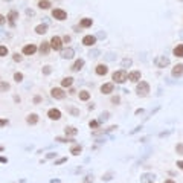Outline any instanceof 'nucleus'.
Returning a JSON list of instances; mask_svg holds the SVG:
<instances>
[{
    "label": "nucleus",
    "instance_id": "nucleus-42",
    "mask_svg": "<svg viewBox=\"0 0 183 183\" xmlns=\"http://www.w3.org/2000/svg\"><path fill=\"white\" fill-rule=\"evenodd\" d=\"M90 128H98V125H99V122L98 121H90Z\"/></svg>",
    "mask_w": 183,
    "mask_h": 183
},
{
    "label": "nucleus",
    "instance_id": "nucleus-54",
    "mask_svg": "<svg viewBox=\"0 0 183 183\" xmlns=\"http://www.w3.org/2000/svg\"><path fill=\"white\" fill-rule=\"evenodd\" d=\"M110 178H112V174H107V175L102 177V180H110Z\"/></svg>",
    "mask_w": 183,
    "mask_h": 183
},
{
    "label": "nucleus",
    "instance_id": "nucleus-63",
    "mask_svg": "<svg viewBox=\"0 0 183 183\" xmlns=\"http://www.w3.org/2000/svg\"><path fill=\"white\" fill-rule=\"evenodd\" d=\"M0 81H2V78H0Z\"/></svg>",
    "mask_w": 183,
    "mask_h": 183
},
{
    "label": "nucleus",
    "instance_id": "nucleus-38",
    "mask_svg": "<svg viewBox=\"0 0 183 183\" xmlns=\"http://www.w3.org/2000/svg\"><path fill=\"white\" fill-rule=\"evenodd\" d=\"M57 142H61V143H67V142H73V139H69V137H55Z\"/></svg>",
    "mask_w": 183,
    "mask_h": 183
},
{
    "label": "nucleus",
    "instance_id": "nucleus-41",
    "mask_svg": "<svg viewBox=\"0 0 183 183\" xmlns=\"http://www.w3.org/2000/svg\"><path fill=\"white\" fill-rule=\"evenodd\" d=\"M175 151H177V154H183V143H178L175 147Z\"/></svg>",
    "mask_w": 183,
    "mask_h": 183
},
{
    "label": "nucleus",
    "instance_id": "nucleus-3",
    "mask_svg": "<svg viewBox=\"0 0 183 183\" xmlns=\"http://www.w3.org/2000/svg\"><path fill=\"white\" fill-rule=\"evenodd\" d=\"M49 44H50V49H52V50H57V52H60V50L63 49V41H61V38H60L58 35H54V37L50 38Z\"/></svg>",
    "mask_w": 183,
    "mask_h": 183
},
{
    "label": "nucleus",
    "instance_id": "nucleus-55",
    "mask_svg": "<svg viewBox=\"0 0 183 183\" xmlns=\"http://www.w3.org/2000/svg\"><path fill=\"white\" fill-rule=\"evenodd\" d=\"M14 101H16V102H20V96L16 95V96H14Z\"/></svg>",
    "mask_w": 183,
    "mask_h": 183
},
{
    "label": "nucleus",
    "instance_id": "nucleus-33",
    "mask_svg": "<svg viewBox=\"0 0 183 183\" xmlns=\"http://www.w3.org/2000/svg\"><path fill=\"white\" fill-rule=\"evenodd\" d=\"M12 60H14L16 63H22V61H23V55L19 54V52H16V54H12Z\"/></svg>",
    "mask_w": 183,
    "mask_h": 183
},
{
    "label": "nucleus",
    "instance_id": "nucleus-47",
    "mask_svg": "<svg viewBox=\"0 0 183 183\" xmlns=\"http://www.w3.org/2000/svg\"><path fill=\"white\" fill-rule=\"evenodd\" d=\"M26 16H28V17H34V16H35V12H34L32 9H29V8H28V9H26Z\"/></svg>",
    "mask_w": 183,
    "mask_h": 183
},
{
    "label": "nucleus",
    "instance_id": "nucleus-30",
    "mask_svg": "<svg viewBox=\"0 0 183 183\" xmlns=\"http://www.w3.org/2000/svg\"><path fill=\"white\" fill-rule=\"evenodd\" d=\"M88 98H90V93H88V92H85V90L79 92V99H81V101H88Z\"/></svg>",
    "mask_w": 183,
    "mask_h": 183
},
{
    "label": "nucleus",
    "instance_id": "nucleus-9",
    "mask_svg": "<svg viewBox=\"0 0 183 183\" xmlns=\"http://www.w3.org/2000/svg\"><path fill=\"white\" fill-rule=\"evenodd\" d=\"M60 52H61V58H63V60H72V58H73V55H75V50H73L72 47L61 49Z\"/></svg>",
    "mask_w": 183,
    "mask_h": 183
},
{
    "label": "nucleus",
    "instance_id": "nucleus-52",
    "mask_svg": "<svg viewBox=\"0 0 183 183\" xmlns=\"http://www.w3.org/2000/svg\"><path fill=\"white\" fill-rule=\"evenodd\" d=\"M139 130H142V125H139V127H136V128H134V130H133V131H131L130 134H134V133H137Z\"/></svg>",
    "mask_w": 183,
    "mask_h": 183
},
{
    "label": "nucleus",
    "instance_id": "nucleus-27",
    "mask_svg": "<svg viewBox=\"0 0 183 183\" xmlns=\"http://www.w3.org/2000/svg\"><path fill=\"white\" fill-rule=\"evenodd\" d=\"M11 88V84L6 81H0V92H8Z\"/></svg>",
    "mask_w": 183,
    "mask_h": 183
},
{
    "label": "nucleus",
    "instance_id": "nucleus-61",
    "mask_svg": "<svg viewBox=\"0 0 183 183\" xmlns=\"http://www.w3.org/2000/svg\"><path fill=\"white\" fill-rule=\"evenodd\" d=\"M3 2H12V0H3Z\"/></svg>",
    "mask_w": 183,
    "mask_h": 183
},
{
    "label": "nucleus",
    "instance_id": "nucleus-37",
    "mask_svg": "<svg viewBox=\"0 0 183 183\" xmlns=\"http://www.w3.org/2000/svg\"><path fill=\"white\" fill-rule=\"evenodd\" d=\"M109 118H110V115H109V112H104V113L101 115V118H99V121H98V122H99V124H101V122H105V121H107Z\"/></svg>",
    "mask_w": 183,
    "mask_h": 183
},
{
    "label": "nucleus",
    "instance_id": "nucleus-15",
    "mask_svg": "<svg viewBox=\"0 0 183 183\" xmlns=\"http://www.w3.org/2000/svg\"><path fill=\"white\" fill-rule=\"evenodd\" d=\"M26 124H29V125H37V124H38V115H37V113L28 115V116H26Z\"/></svg>",
    "mask_w": 183,
    "mask_h": 183
},
{
    "label": "nucleus",
    "instance_id": "nucleus-6",
    "mask_svg": "<svg viewBox=\"0 0 183 183\" xmlns=\"http://www.w3.org/2000/svg\"><path fill=\"white\" fill-rule=\"evenodd\" d=\"M19 19V11L17 9H11L6 16V22L9 23L11 28H16V20Z\"/></svg>",
    "mask_w": 183,
    "mask_h": 183
},
{
    "label": "nucleus",
    "instance_id": "nucleus-62",
    "mask_svg": "<svg viewBox=\"0 0 183 183\" xmlns=\"http://www.w3.org/2000/svg\"><path fill=\"white\" fill-rule=\"evenodd\" d=\"M178 2H183V0H178Z\"/></svg>",
    "mask_w": 183,
    "mask_h": 183
},
{
    "label": "nucleus",
    "instance_id": "nucleus-32",
    "mask_svg": "<svg viewBox=\"0 0 183 183\" xmlns=\"http://www.w3.org/2000/svg\"><path fill=\"white\" fill-rule=\"evenodd\" d=\"M104 58H105L107 61H115V60H116V54H115V52H109V54L104 55Z\"/></svg>",
    "mask_w": 183,
    "mask_h": 183
},
{
    "label": "nucleus",
    "instance_id": "nucleus-59",
    "mask_svg": "<svg viewBox=\"0 0 183 183\" xmlns=\"http://www.w3.org/2000/svg\"><path fill=\"white\" fill-rule=\"evenodd\" d=\"M0 35H5V32H3V29L0 28Z\"/></svg>",
    "mask_w": 183,
    "mask_h": 183
},
{
    "label": "nucleus",
    "instance_id": "nucleus-28",
    "mask_svg": "<svg viewBox=\"0 0 183 183\" xmlns=\"http://www.w3.org/2000/svg\"><path fill=\"white\" fill-rule=\"evenodd\" d=\"M81 151H82V148H81L79 145H73V147L70 148V153H72L73 156H79V154H81Z\"/></svg>",
    "mask_w": 183,
    "mask_h": 183
},
{
    "label": "nucleus",
    "instance_id": "nucleus-31",
    "mask_svg": "<svg viewBox=\"0 0 183 183\" xmlns=\"http://www.w3.org/2000/svg\"><path fill=\"white\" fill-rule=\"evenodd\" d=\"M23 78H25V76H23L22 72H16V73H14V81H16V82H23Z\"/></svg>",
    "mask_w": 183,
    "mask_h": 183
},
{
    "label": "nucleus",
    "instance_id": "nucleus-10",
    "mask_svg": "<svg viewBox=\"0 0 183 183\" xmlns=\"http://www.w3.org/2000/svg\"><path fill=\"white\" fill-rule=\"evenodd\" d=\"M47 116H49V119H52V121H60V119H61V112H60L58 109H49V110H47Z\"/></svg>",
    "mask_w": 183,
    "mask_h": 183
},
{
    "label": "nucleus",
    "instance_id": "nucleus-1",
    "mask_svg": "<svg viewBox=\"0 0 183 183\" xmlns=\"http://www.w3.org/2000/svg\"><path fill=\"white\" fill-rule=\"evenodd\" d=\"M112 78H113L115 82H118V84H124V82L128 79V73H127L125 70H118V72H115V73L112 75Z\"/></svg>",
    "mask_w": 183,
    "mask_h": 183
},
{
    "label": "nucleus",
    "instance_id": "nucleus-5",
    "mask_svg": "<svg viewBox=\"0 0 183 183\" xmlns=\"http://www.w3.org/2000/svg\"><path fill=\"white\" fill-rule=\"evenodd\" d=\"M50 96L54 99H64L66 98V92L61 88V87H54L50 90Z\"/></svg>",
    "mask_w": 183,
    "mask_h": 183
},
{
    "label": "nucleus",
    "instance_id": "nucleus-7",
    "mask_svg": "<svg viewBox=\"0 0 183 183\" xmlns=\"http://www.w3.org/2000/svg\"><path fill=\"white\" fill-rule=\"evenodd\" d=\"M38 50V47L34 44V43H29V44H26V46H23V49H22V55H26V57H31V55H34L35 52Z\"/></svg>",
    "mask_w": 183,
    "mask_h": 183
},
{
    "label": "nucleus",
    "instance_id": "nucleus-35",
    "mask_svg": "<svg viewBox=\"0 0 183 183\" xmlns=\"http://www.w3.org/2000/svg\"><path fill=\"white\" fill-rule=\"evenodd\" d=\"M67 112H69L72 116H79V110L75 109V107H70V105H69V107H67Z\"/></svg>",
    "mask_w": 183,
    "mask_h": 183
},
{
    "label": "nucleus",
    "instance_id": "nucleus-19",
    "mask_svg": "<svg viewBox=\"0 0 183 183\" xmlns=\"http://www.w3.org/2000/svg\"><path fill=\"white\" fill-rule=\"evenodd\" d=\"M95 72H96V75H105L107 72H109V67L105 66V64H98L96 66V69H95Z\"/></svg>",
    "mask_w": 183,
    "mask_h": 183
},
{
    "label": "nucleus",
    "instance_id": "nucleus-45",
    "mask_svg": "<svg viewBox=\"0 0 183 183\" xmlns=\"http://www.w3.org/2000/svg\"><path fill=\"white\" fill-rule=\"evenodd\" d=\"M43 101V98L40 96V95H37V96H34V104H40Z\"/></svg>",
    "mask_w": 183,
    "mask_h": 183
},
{
    "label": "nucleus",
    "instance_id": "nucleus-17",
    "mask_svg": "<svg viewBox=\"0 0 183 183\" xmlns=\"http://www.w3.org/2000/svg\"><path fill=\"white\" fill-rule=\"evenodd\" d=\"M47 29H49V26H47L46 23H41V25L35 26V34H38V35H44V34L47 32Z\"/></svg>",
    "mask_w": 183,
    "mask_h": 183
},
{
    "label": "nucleus",
    "instance_id": "nucleus-18",
    "mask_svg": "<svg viewBox=\"0 0 183 183\" xmlns=\"http://www.w3.org/2000/svg\"><path fill=\"white\" fill-rule=\"evenodd\" d=\"M128 79H130L131 82H139V81H140V72H139V70L130 72V73H128Z\"/></svg>",
    "mask_w": 183,
    "mask_h": 183
},
{
    "label": "nucleus",
    "instance_id": "nucleus-49",
    "mask_svg": "<svg viewBox=\"0 0 183 183\" xmlns=\"http://www.w3.org/2000/svg\"><path fill=\"white\" fill-rule=\"evenodd\" d=\"M0 163H8V157H5V156H0Z\"/></svg>",
    "mask_w": 183,
    "mask_h": 183
},
{
    "label": "nucleus",
    "instance_id": "nucleus-22",
    "mask_svg": "<svg viewBox=\"0 0 183 183\" xmlns=\"http://www.w3.org/2000/svg\"><path fill=\"white\" fill-rule=\"evenodd\" d=\"M50 6H52V3L49 0H38V8L40 9H49Z\"/></svg>",
    "mask_w": 183,
    "mask_h": 183
},
{
    "label": "nucleus",
    "instance_id": "nucleus-29",
    "mask_svg": "<svg viewBox=\"0 0 183 183\" xmlns=\"http://www.w3.org/2000/svg\"><path fill=\"white\" fill-rule=\"evenodd\" d=\"M88 55H90V58H98V57L101 55V50H99V49H90Z\"/></svg>",
    "mask_w": 183,
    "mask_h": 183
},
{
    "label": "nucleus",
    "instance_id": "nucleus-51",
    "mask_svg": "<svg viewBox=\"0 0 183 183\" xmlns=\"http://www.w3.org/2000/svg\"><path fill=\"white\" fill-rule=\"evenodd\" d=\"M112 102H113V104H118V102H119V96H113V98H112Z\"/></svg>",
    "mask_w": 183,
    "mask_h": 183
},
{
    "label": "nucleus",
    "instance_id": "nucleus-34",
    "mask_svg": "<svg viewBox=\"0 0 183 183\" xmlns=\"http://www.w3.org/2000/svg\"><path fill=\"white\" fill-rule=\"evenodd\" d=\"M131 64H133V60H131V58H124V60H122V63H121V66H122V67H130Z\"/></svg>",
    "mask_w": 183,
    "mask_h": 183
},
{
    "label": "nucleus",
    "instance_id": "nucleus-20",
    "mask_svg": "<svg viewBox=\"0 0 183 183\" xmlns=\"http://www.w3.org/2000/svg\"><path fill=\"white\" fill-rule=\"evenodd\" d=\"M64 133H66V136H67V137H69V136H70V137H73V136H76V134H78V130H76L75 127H72V125H70V127H66V128H64Z\"/></svg>",
    "mask_w": 183,
    "mask_h": 183
},
{
    "label": "nucleus",
    "instance_id": "nucleus-48",
    "mask_svg": "<svg viewBox=\"0 0 183 183\" xmlns=\"http://www.w3.org/2000/svg\"><path fill=\"white\" fill-rule=\"evenodd\" d=\"M85 181H87V183H90V181H93V175H92V174L85 175Z\"/></svg>",
    "mask_w": 183,
    "mask_h": 183
},
{
    "label": "nucleus",
    "instance_id": "nucleus-53",
    "mask_svg": "<svg viewBox=\"0 0 183 183\" xmlns=\"http://www.w3.org/2000/svg\"><path fill=\"white\" fill-rule=\"evenodd\" d=\"M177 168L183 169V160H178V162H177Z\"/></svg>",
    "mask_w": 183,
    "mask_h": 183
},
{
    "label": "nucleus",
    "instance_id": "nucleus-57",
    "mask_svg": "<svg viewBox=\"0 0 183 183\" xmlns=\"http://www.w3.org/2000/svg\"><path fill=\"white\" fill-rule=\"evenodd\" d=\"M140 113H143V110H142V109H139V110H136V115H140Z\"/></svg>",
    "mask_w": 183,
    "mask_h": 183
},
{
    "label": "nucleus",
    "instance_id": "nucleus-50",
    "mask_svg": "<svg viewBox=\"0 0 183 183\" xmlns=\"http://www.w3.org/2000/svg\"><path fill=\"white\" fill-rule=\"evenodd\" d=\"M54 157H57V153H49L46 156V159H54Z\"/></svg>",
    "mask_w": 183,
    "mask_h": 183
},
{
    "label": "nucleus",
    "instance_id": "nucleus-4",
    "mask_svg": "<svg viewBox=\"0 0 183 183\" xmlns=\"http://www.w3.org/2000/svg\"><path fill=\"white\" fill-rule=\"evenodd\" d=\"M52 17H54L55 20H58V22H64V20L67 19V12H66L64 9L55 8V9H52Z\"/></svg>",
    "mask_w": 183,
    "mask_h": 183
},
{
    "label": "nucleus",
    "instance_id": "nucleus-11",
    "mask_svg": "<svg viewBox=\"0 0 183 183\" xmlns=\"http://www.w3.org/2000/svg\"><path fill=\"white\" fill-rule=\"evenodd\" d=\"M113 88H115L113 82H105V84L101 85V93H104V95H110L112 92H113Z\"/></svg>",
    "mask_w": 183,
    "mask_h": 183
},
{
    "label": "nucleus",
    "instance_id": "nucleus-23",
    "mask_svg": "<svg viewBox=\"0 0 183 183\" xmlns=\"http://www.w3.org/2000/svg\"><path fill=\"white\" fill-rule=\"evenodd\" d=\"M172 52H174V55H175V57H178V58H183V44H178V46H175Z\"/></svg>",
    "mask_w": 183,
    "mask_h": 183
},
{
    "label": "nucleus",
    "instance_id": "nucleus-8",
    "mask_svg": "<svg viewBox=\"0 0 183 183\" xmlns=\"http://www.w3.org/2000/svg\"><path fill=\"white\" fill-rule=\"evenodd\" d=\"M154 64H156V67H159V69H163V67L169 66V58H166V57H163V55H160V57H156V58H154Z\"/></svg>",
    "mask_w": 183,
    "mask_h": 183
},
{
    "label": "nucleus",
    "instance_id": "nucleus-12",
    "mask_svg": "<svg viewBox=\"0 0 183 183\" xmlns=\"http://www.w3.org/2000/svg\"><path fill=\"white\" fill-rule=\"evenodd\" d=\"M38 50H40L41 55H49V52H50V44H49V41H43V43L40 44Z\"/></svg>",
    "mask_w": 183,
    "mask_h": 183
},
{
    "label": "nucleus",
    "instance_id": "nucleus-43",
    "mask_svg": "<svg viewBox=\"0 0 183 183\" xmlns=\"http://www.w3.org/2000/svg\"><path fill=\"white\" fill-rule=\"evenodd\" d=\"M95 37H96V38H101V40H104V38H105V37H107V34H105V32H102V31H101V32H98V34H96V35H95Z\"/></svg>",
    "mask_w": 183,
    "mask_h": 183
},
{
    "label": "nucleus",
    "instance_id": "nucleus-26",
    "mask_svg": "<svg viewBox=\"0 0 183 183\" xmlns=\"http://www.w3.org/2000/svg\"><path fill=\"white\" fill-rule=\"evenodd\" d=\"M6 55H9V49H8V46L0 44V58H3V57H6Z\"/></svg>",
    "mask_w": 183,
    "mask_h": 183
},
{
    "label": "nucleus",
    "instance_id": "nucleus-40",
    "mask_svg": "<svg viewBox=\"0 0 183 183\" xmlns=\"http://www.w3.org/2000/svg\"><path fill=\"white\" fill-rule=\"evenodd\" d=\"M9 124V121L8 119H2V118H0V128H3V127H6Z\"/></svg>",
    "mask_w": 183,
    "mask_h": 183
},
{
    "label": "nucleus",
    "instance_id": "nucleus-13",
    "mask_svg": "<svg viewBox=\"0 0 183 183\" xmlns=\"http://www.w3.org/2000/svg\"><path fill=\"white\" fill-rule=\"evenodd\" d=\"M171 73H172L174 78H180V76H183V64H177V66H174Z\"/></svg>",
    "mask_w": 183,
    "mask_h": 183
},
{
    "label": "nucleus",
    "instance_id": "nucleus-24",
    "mask_svg": "<svg viewBox=\"0 0 183 183\" xmlns=\"http://www.w3.org/2000/svg\"><path fill=\"white\" fill-rule=\"evenodd\" d=\"M92 25H93V20H92V19H82V20L79 22V26H81V28H90Z\"/></svg>",
    "mask_w": 183,
    "mask_h": 183
},
{
    "label": "nucleus",
    "instance_id": "nucleus-58",
    "mask_svg": "<svg viewBox=\"0 0 183 183\" xmlns=\"http://www.w3.org/2000/svg\"><path fill=\"white\" fill-rule=\"evenodd\" d=\"M163 183H175V181H172V180H165Z\"/></svg>",
    "mask_w": 183,
    "mask_h": 183
},
{
    "label": "nucleus",
    "instance_id": "nucleus-36",
    "mask_svg": "<svg viewBox=\"0 0 183 183\" xmlns=\"http://www.w3.org/2000/svg\"><path fill=\"white\" fill-rule=\"evenodd\" d=\"M41 72H43V75H50L52 73V67L50 66H43V69H41Z\"/></svg>",
    "mask_w": 183,
    "mask_h": 183
},
{
    "label": "nucleus",
    "instance_id": "nucleus-14",
    "mask_svg": "<svg viewBox=\"0 0 183 183\" xmlns=\"http://www.w3.org/2000/svg\"><path fill=\"white\" fill-rule=\"evenodd\" d=\"M95 43H96V37L95 35H85L82 38V44L84 46H93Z\"/></svg>",
    "mask_w": 183,
    "mask_h": 183
},
{
    "label": "nucleus",
    "instance_id": "nucleus-16",
    "mask_svg": "<svg viewBox=\"0 0 183 183\" xmlns=\"http://www.w3.org/2000/svg\"><path fill=\"white\" fill-rule=\"evenodd\" d=\"M82 67H84V60L79 58V60H76V61L73 63V66L70 67V70H72V72H79Z\"/></svg>",
    "mask_w": 183,
    "mask_h": 183
},
{
    "label": "nucleus",
    "instance_id": "nucleus-25",
    "mask_svg": "<svg viewBox=\"0 0 183 183\" xmlns=\"http://www.w3.org/2000/svg\"><path fill=\"white\" fill-rule=\"evenodd\" d=\"M73 84V78L72 76H66V78H63V81H61V85L63 87H70Z\"/></svg>",
    "mask_w": 183,
    "mask_h": 183
},
{
    "label": "nucleus",
    "instance_id": "nucleus-46",
    "mask_svg": "<svg viewBox=\"0 0 183 183\" xmlns=\"http://www.w3.org/2000/svg\"><path fill=\"white\" fill-rule=\"evenodd\" d=\"M5 23H6V17L3 14H0V26H3Z\"/></svg>",
    "mask_w": 183,
    "mask_h": 183
},
{
    "label": "nucleus",
    "instance_id": "nucleus-60",
    "mask_svg": "<svg viewBox=\"0 0 183 183\" xmlns=\"http://www.w3.org/2000/svg\"><path fill=\"white\" fill-rule=\"evenodd\" d=\"M5 150V147H2V145H0V151H3Z\"/></svg>",
    "mask_w": 183,
    "mask_h": 183
},
{
    "label": "nucleus",
    "instance_id": "nucleus-56",
    "mask_svg": "<svg viewBox=\"0 0 183 183\" xmlns=\"http://www.w3.org/2000/svg\"><path fill=\"white\" fill-rule=\"evenodd\" d=\"M178 37L183 40V29H180V32H178Z\"/></svg>",
    "mask_w": 183,
    "mask_h": 183
},
{
    "label": "nucleus",
    "instance_id": "nucleus-39",
    "mask_svg": "<svg viewBox=\"0 0 183 183\" xmlns=\"http://www.w3.org/2000/svg\"><path fill=\"white\" fill-rule=\"evenodd\" d=\"M67 162V157H60V159H57L55 162H54V165H63V163H66Z\"/></svg>",
    "mask_w": 183,
    "mask_h": 183
},
{
    "label": "nucleus",
    "instance_id": "nucleus-2",
    "mask_svg": "<svg viewBox=\"0 0 183 183\" xmlns=\"http://www.w3.org/2000/svg\"><path fill=\"white\" fill-rule=\"evenodd\" d=\"M136 92H137L139 96H147L150 93V84L147 81H140L136 87Z\"/></svg>",
    "mask_w": 183,
    "mask_h": 183
},
{
    "label": "nucleus",
    "instance_id": "nucleus-21",
    "mask_svg": "<svg viewBox=\"0 0 183 183\" xmlns=\"http://www.w3.org/2000/svg\"><path fill=\"white\" fill-rule=\"evenodd\" d=\"M154 178H156V175H154V174H150V172H147V174H142V175H140V181H143V183L153 181Z\"/></svg>",
    "mask_w": 183,
    "mask_h": 183
},
{
    "label": "nucleus",
    "instance_id": "nucleus-44",
    "mask_svg": "<svg viewBox=\"0 0 183 183\" xmlns=\"http://www.w3.org/2000/svg\"><path fill=\"white\" fill-rule=\"evenodd\" d=\"M70 40H72V38H70V35H64V37L61 38L63 44H64V43H66V44H67V43H70Z\"/></svg>",
    "mask_w": 183,
    "mask_h": 183
}]
</instances>
